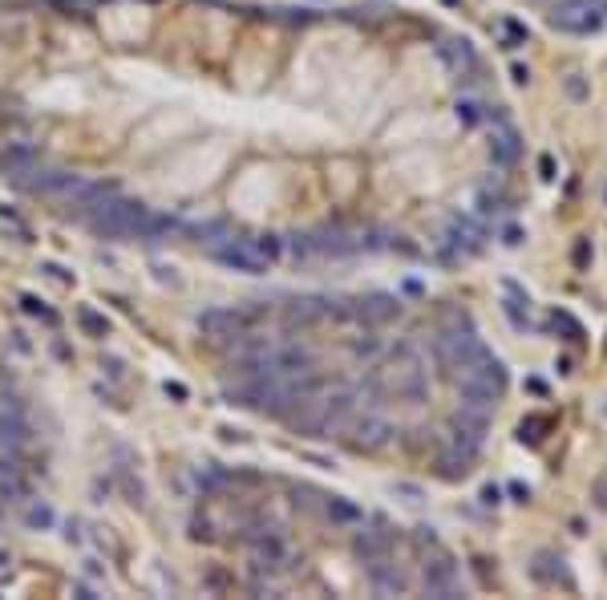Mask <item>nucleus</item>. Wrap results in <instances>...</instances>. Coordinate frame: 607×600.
I'll return each instance as SVG.
<instances>
[{
    "mask_svg": "<svg viewBox=\"0 0 607 600\" xmlns=\"http://www.w3.org/2000/svg\"><path fill=\"white\" fill-rule=\"evenodd\" d=\"M215 260L235 268V272H247V276H259V272H267V264H272V260H263L256 248H251V240H231V243H223V248H215Z\"/></svg>",
    "mask_w": 607,
    "mask_h": 600,
    "instance_id": "1",
    "label": "nucleus"
},
{
    "mask_svg": "<svg viewBox=\"0 0 607 600\" xmlns=\"http://www.w3.org/2000/svg\"><path fill=\"white\" fill-rule=\"evenodd\" d=\"M41 167V159H37V150L33 146H8V150H0V179H8V183H17V187H24L28 183V175Z\"/></svg>",
    "mask_w": 607,
    "mask_h": 600,
    "instance_id": "2",
    "label": "nucleus"
},
{
    "mask_svg": "<svg viewBox=\"0 0 607 600\" xmlns=\"http://www.w3.org/2000/svg\"><path fill=\"white\" fill-rule=\"evenodd\" d=\"M243 325H247V316L235 309H207L199 316V329L210 337V341H227V337L243 333Z\"/></svg>",
    "mask_w": 607,
    "mask_h": 600,
    "instance_id": "3",
    "label": "nucleus"
},
{
    "mask_svg": "<svg viewBox=\"0 0 607 600\" xmlns=\"http://www.w3.org/2000/svg\"><path fill=\"white\" fill-rule=\"evenodd\" d=\"M389 434H393V426L389 422H381V418H365L360 426H356V446H369V451H376V446H385L389 442Z\"/></svg>",
    "mask_w": 607,
    "mask_h": 600,
    "instance_id": "4",
    "label": "nucleus"
},
{
    "mask_svg": "<svg viewBox=\"0 0 607 600\" xmlns=\"http://www.w3.org/2000/svg\"><path fill=\"white\" fill-rule=\"evenodd\" d=\"M251 548H256V560L263 564V568H280L283 556H288V548H283L280 535H256Z\"/></svg>",
    "mask_w": 607,
    "mask_h": 600,
    "instance_id": "5",
    "label": "nucleus"
},
{
    "mask_svg": "<svg viewBox=\"0 0 607 600\" xmlns=\"http://www.w3.org/2000/svg\"><path fill=\"white\" fill-rule=\"evenodd\" d=\"M397 305L389 300V296H369V300H360V316H373V321H385V316H393Z\"/></svg>",
    "mask_w": 607,
    "mask_h": 600,
    "instance_id": "6",
    "label": "nucleus"
},
{
    "mask_svg": "<svg viewBox=\"0 0 607 600\" xmlns=\"http://www.w3.org/2000/svg\"><path fill=\"white\" fill-rule=\"evenodd\" d=\"M77 325H81L90 337H110V321L97 316L94 309H77Z\"/></svg>",
    "mask_w": 607,
    "mask_h": 600,
    "instance_id": "7",
    "label": "nucleus"
},
{
    "mask_svg": "<svg viewBox=\"0 0 607 600\" xmlns=\"http://www.w3.org/2000/svg\"><path fill=\"white\" fill-rule=\"evenodd\" d=\"M24 524L45 531V528H53V524H57V515H53V507H49V503H33L28 511H24Z\"/></svg>",
    "mask_w": 607,
    "mask_h": 600,
    "instance_id": "8",
    "label": "nucleus"
},
{
    "mask_svg": "<svg viewBox=\"0 0 607 600\" xmlns=\"http://www.w3.org/2000/svg\"><path fill=\"white\" fill-rule=\"evenodd\" d=\"M320 300H292V309H288V321H316L320 316Z\"/></svg>",
    "mask_w": 607,
    "mask_h": 600,
    "instance_id": "9",
    "label": "nucleus"
},
{
    "mask_svg": "<svg viewBox=\"0 0 607 600\" xmlns=\"http://www.w3.org/2000/svg\"><path fill=\"white\" fill-rule=\"evenodd\" d=\"M328 515L340 519V524H356V519H360V511H356L352 503H344V499H332V503H328Z\"/></svg>",
    "mask_w": 607,
    "mask_h": 600,
    "instance_id": "10",
    "label": "nucleus"
},
{
    "mask_svg": "<svg viewBox=\"0 0 607 600\" xmlns=\"http://www.w3.org/2000/svg\"><path fill=\"white\" fill-rule=\"evenodd\" d=\"M21 309L28 312V316H41V321H45V325H57V316H53V312H49L45 305H41V300H37V296H21Z\"/></svg>",
    "mask_w": 607,
    "mask_h": 600,
    "instance_id": "11",
    "label": "nucleus"
},
{
    "mask_svg": "<svg viewBox=\"0 0 607 600\" xmlns=\"http://www.w3.org/2000/svg\"><path fill=\"white\" fill-rule=\"evenodd\" d=\"M251 248H256L263 260H276V256H280V240H276V236H256Z\"/></svg>",
    "mask_w": 607,
    "mask_h": 600,
    "instance_id": "12",
    "label": "nucleus"
},
{
    "mask_svg": "<svg viewBox=\"0 0 607 600\" xmlns=\"http://www.w3.org/2000/svg\"><path fill=\"white\" fill-rule=\"evenodd\" d=\"M41 272H49V276H53V280H61V284H69V280H73L61 264H41Z\"/></svg>",
    "mask_w": 607,
    "mask_h": 600,
    "instance_id": "13",
    "label": "nucleus"
},
{
    "mask_svg": "<svg viewBox=\"0 0 607 600\" xmlns=\"http://www.w3.org/2000/svg\"><path fill=\"white\" fill-rule=\"evenodd\" d=\"M166 394L178 398V402H187V385H183V382H166Z\"/></svg>",
    "mask_w": 607,
    "mask_h": 600,
    "instance_id": "14",
    "label": "nucleus"
},
{
    "mask_svg": "<svg viewBox=\"0 0 607 600\" xmlns=\"http://www.w3.org/2000/svg\"><path fill=\"white\" fill-rule=\"evenodd\" d=\"M73 597H77V600H94V588H85V584H77V588H73Z\"/></svg>",
    "mask_w": 607,
    "mask_h": 600,
    "instance_id": "15",
    "label": "nucleus"
},
{
    "mask_svg": "<svg viewBox=\"0 0 607 600\" xmlns=\"http://www.w3.org/2000/svg\"><path fill=\"white\" fill-rule=\"evenodd\" d=\"M65 4H69V8H94L97 0H65Z\"/></svg>",
    "mask_w": 607,
    "mask_h": 600,
    "instance_id": "16",
    "label": "nucleus"
},
{
    "mask_svg": "<svg viewBox=\"0 0 607 600\" xmlns=\"http://www.w3.org/2000/svg\"><path fill=\"white\" fill-rule=\"evenodd\" d=\"M4 564H8V552H4V548H0V568H4Z\"/></svg>",
    "mask_w": 607,
    "mask_h": 600,
    "instance_id": "17",
    "label": "nucleus"
}]
</instances>
